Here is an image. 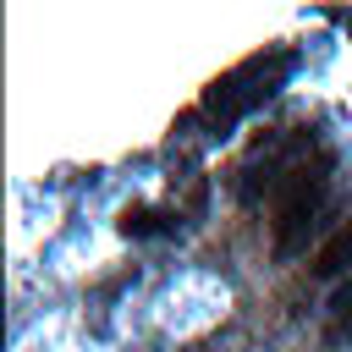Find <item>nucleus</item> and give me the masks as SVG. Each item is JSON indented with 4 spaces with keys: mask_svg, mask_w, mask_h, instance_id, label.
Wrapping results in <instances>:
<instances>
[{
    "mask_svg": "<svg viewBox=\"0 0 352 352\" xmlns=\"http://www.w3.org/2000/svg\"><path fill=\"white\" fill-rule=\"evenodd\" d=\"M170 226H176V220H170V214H154V209H126V214H121V231H126V236H154V231H170Z\"/></svg>",
    "mask_w": 352,
    "mask_h": 352,
    "instance_id": "obj_4",
    "label": "nucleus"
},
{
    "mask_svg": "<svg viewBox=\"0 0 352 352\" xmlns=\"http://www.w3.org/2000/svg\"><path fill=\"white\" fill-rule=\"evenodd\" d=\"M286 72H292V55H275L270 66H264V60H248L242 72L220 77V82L209 88V99H204V116H209L214 138H226V132H231V121H236L242 110L264 104V99L280 88V77H286Z\"/></svg>",
    "mask_w": 352,
    "mask_h": 352,
    "instance_id": "obj_1",
    "label": "nucleus"
},
{
    "mask_svg": "<svg viewBox=\"0 0 352 352\" xmlns=\"http://www.w3.org/2000/svg\"><path fill=\"white\" fill-rule=\"evenodd\" d=\"M330 314H336V324H352V280L330 297Z\"/></svg>",
    "mask_w": 352,
    "mask_h": 352,
    "instance_id": "obj_5",
    "label": "nucleus"
},
{
    "mask_svg": "<svg viewBox=\"0 0 352 352\" xmlns=\"http://www.w3.org/2000/svg\"><path fill=\"white\" fill-rule=\"evenodd\" d=\"M314 270H319L324 280H336V275H346V270H352V220H346V226H341V231H336V236L319 248Z\"/></svg>",
    "mask_w": 352,
    "mask_h": 352,
    "instance_id": "obj_3",
    "label": "nucleus"
},
{
    "mask_svg": "<svg viewBox=\"0 0 352 352\" xmlns=\"http://www.w3.org/2000/svg\"><path fill=\"white\" fill-rule=\"evenodd\" d=\"M319 198H324V165H302V170H292L286 176V187H280V204H275V226H280V236L292 231V226H302V220H314V209H319Z\"/></svg>",
    "mask_w": 352,
    "mask_h": 352,
    "instance_id": "obj_2",
    "label": "nucleus"
},
{
    "mask_svg": "<svg viewBox=\"0 0 352 352\" xmlns=\"http://www.w3.org/2000/svg\"><path fill=\"white\" fill-rule=\"evenodd\" d=\"M341 22H346V33H352V11H346V16H341Z\"/></svg>",
    "mask_w": 352,
    "mask_h": 352,
    "instance_id": "obj_6",
    "label": "nucleus"
}]
</instances>
